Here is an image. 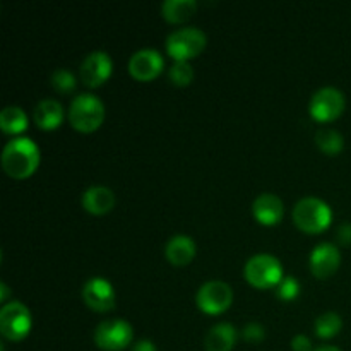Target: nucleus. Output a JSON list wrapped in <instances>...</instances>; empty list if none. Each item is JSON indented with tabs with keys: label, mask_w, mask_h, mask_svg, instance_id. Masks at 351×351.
I'll use <instances>...</instances> for the list:
<instances>
[{
	"label": "nucleus",
	"mask_w": 351,
	"mask_h": 351,
	"mask_svg": "<svg viewBox=\"0 0 351 351\" xmlns=\"http://www.w3.org/2000/svg\"><path fill=\"white\" fill-rule=\"evenodd\" d=\"M40 163V149L29 137L19 136L10 139L2 151V167L12 178H26Z\"/></svg>",
	"instance_id": "nucleus-1"
},
{
	"label": "nucleus",
	"mask_w": 351,
	"mask_h": 351,
	"mask_svg": "<svg viewBox=\"0 0 351 351\" xmlns=\"http://www.w3.org/2000/svg\"><path fill=\"white\" fill-rule=\"evenodd\" d=\"M0 127L7 134H19L27 127V117L21 106L9 105L0 112Z\"/></svg>",
	"instance_id": "nucleus-20"
},
{
	"label": "nucleus",
	"mask_w": 351,
	"mask_h": 351,
	"mask_svg": "<svg viewBox=\"0 0 351 351\" xmlns=\"http://www.w3.org/2000/svg\"><path fill=\"white\" fill-rule=\"evenodd\" d=\"M168 75L175 86H187L194 79V69L189 62L177 60L168 71Z\"/></svg>",
	"instance_id": "nucleus-23"
},
{
	"label": "nucleus",
	"mask_w": 351,
	"mask_h": 351,
	"mask_svg": "<svg viewBox=\"0 0 351 351\" xmlns=\"http://www.w3.org/2000/svg\"><path fill=\"white\" fill-rule=\"evenodd\" d=\"M252 213L257 221L263 223V225H276L283 218L285 208L276 194L266 192V194L257 195L252 204Z\"/></svg>",
	"instance_id": "nucleus-14"
},
{
	"label": "nucleus",
	"mask_w": 351,
	"mask_h": 351,
	"mask_svg": "<svg viewBox=\"0 0 351 351\" xmlns=\"http://www.w3.org/2000/svg\"><path fill=\"white\" fill-rule=\"evenodd\" d=\"M34 122L38 123L40 129H55L64 120V108L57 99H41L36 106H34Z\"/></svg>",
	"instance_id": "nucleus-18"
},
{
	"label": "nucleus",
	"mask_w": 351,
	"mask_h": 351,
	"mask_svg": "<svg viewBox=\"0 0 351 351\" xmlns=\"http://www.w3.org/2000/svg\"><path fill=\"white\" fill-rule=\"evenodd\" d=\"M345 95L332 86L317 89L311 98V115L319 122L338 119L345 110Z\"/></svg>",
	"instance_id": "nucleus-8"
},
{
	"label": "nucleus",
	"mask_w": 351,
	"mask_h": 351,
	"mask_svg": "<svg viewBox=\"0 0 351 351\" xmlns=\"http://www.w3.org/2000/svg\"><path fill=\"white\" fill-rule=\"evenodd\" d=\"M208 45V36L202 29L194 26L180 27V29L171 31L167 36V51L177 60L194 58L201 53Z\"/></svg>",
	"instance_id": "nucleus-4"
},
{
	"label": "nucleus",
	"mask_w": 351,
	"mask_h": 351,
	"mask_svg": "<svg viewBox=\"0 0 351 351\" xmlns=\"http://www.w3.org/2000/svg\"><path fill=\"white\" fill-rule=\"evenodd\" d=\"M315 351H341V350H338L336 346H321V348H317Z\"/></svg>",
	"instance_id": "nucleus-31"
},
{
	"label": "nucleus",
	"mask_w": 351,
	"mask_h": 351,
	"mask_svg": "<svg viewBox=\"0 0 351 351\" xmlns=\"http://www.w3.org/2000/svg\"><path fill=\"white\" fill-rule=\"evenodd\" d=\"M112 57L103 50H95L86 55L84 60L81 62V67H79L82 82L89 88H96V86L103 84L112 75Z\"/></svg>",
	"instance_id": "nucleus-10"
},
{
	"label": "nucleus",
	"mask_w": 351,
	"mask_h": 351,
	"mask_svg": "<svg viewBox=\"0 0 351 351\" xmlns=\"http://www.w3.org/2000/svg\"><path fill=\"white\" fill-rule=\"evenodd\" d=\"M293 219L298 228L304 232L319 233L331 225L332 211L322 199L308 195L295 204Z\"/></svg>",
	"instance_id": "nucleus-3"
},
{
	"label": "nucleus",
	"mask_w": 351,
	"mask_h": 351,
	"mask_svg": "<svg viewBox=\"0 0 351 351\" xmlns=\"http://www.w3.org/2000/svg\"><path fill=\"white\" fill-rule=\"evenodd\" d=\"M243 276L256 288L276 287L283 278V266L271 254H256L245 263Z\"/></svg>",
	"instance_id": "nucleus-5"
},
{
	"label": "nucleus",
	"mask_w": 351,
	"mask_h": 351,
	"mask_svg": "<svg viewBox=\"0 0 351 351\" xmlns=\"http://www.w3.org/2000/svg\"><path fill=\"white\" fill-rule=\"evenodd\" d=\"M197 9L195 0H165L161 3V14L170 23H182L189 19Z\"/></svg>",
	"instance_id": "nucleus-19"
},
{
	"label": "nucleus",
	"mask_w": 351,
	"mask_h": 351,
	"mask_svg": "<svg viewBox=\"0 0 351 351\" xmlns=\"http://www.w3.org/2000/svg\"><path fill=\"white\" fill-rule=\"evenodd\" d=\"M132 326L123 319H106L95 329V343L101 350L120 351L132 343Z\"/></svg>",
	"instance_id": "nucleus-7"
},
{
	"label": "nucleus",
	"mask_w": 351,
	"mask_h": 351,
	"mask_svg": "<svg viewBox=\"0 0 351 351\" xmlns=\"http://www.w3.org/2000/svg\"><path fill=\"white\" fill-rule=\"evenodd\" d=\"M291 348L295 351H312V341L305 335H297L291 339Z\"/></svg>",
	"instance_id": "nucleus-27"
},
{
	"label": "nucleus",
	"mask_w": 351,
	"mask_h": 351,
	"mask_svg": "<svg viewBox=\"0 0 351 351\" xmlns=\"http://www.w3.org/2000/svg\"><path fill=\"white\" fill-rule=\"evenodd\" d=\"M315 332L321 338H332L338 335L343 328V321L336 312H324L315 319Z\"/></svg>",
	"instance_id": "nucleus-22"
},
{
	"label": "nucleus",
	"mask_w": 351,
	"mask_h": 351,
	"mask_svg": "<svg viewBox=\"0 0 351 351\" xmlns=\"http://www.w3.org/2000/svg\"><path fill=\"white\" fill-rule=\"evenodd\" d=\"M298 290H300V285L293 276H283L280 283L276 285L278 297L283 298V300H293L298 295Z\"/></svg>",
	"instance_id": "nucleus-25"
},
{
	"label": "nucleus",
	"mask_w": 351,
	"mask_h": 351,
	"mask_svg": "<svg viewBox=\"0 0 351 351\" xmlns=\"http://www.w3.org/2000/svg\"><path fill=\"white\" fill-rule=\"evenodd\" d=\"M195 300L199 308L206 314H219L232 305L233 290L225 281L213 280L199 288Z\"/></svg>",
	"instance_id": "nucleus-9"
},
{
	"label": "nucleus",
	"mask_w": 351,
	"mask_h": 351,
	"mask_svg": "<svg viewBox=\"0 0 351 351\" xmlns=\"http://www.w3.org/2000/svg\"><path fill=\"white\" fill-rule=\"evenodd\" d=\"M0 290H2V300L5 302V298H7V293H9V288H7V285L5 283H0Z\"/></svg>",
	"instance_id": "nucleus-30"
},
{
	"label": "nucleus",
	"mask_w": 351,
	"mask_h": 351,
	"mask_svg": "<svg viewBox=\"0 0 351 351\" xmlns=\"http://www.w3.org/2000/svg\"><path fill=\"white\" fill-rule=\"evenodd\" d=\"M239 332L237 328L230 322H219L208 331L204 338L206 351H232L235 346Z\"/></svg>",
	"instance_id": "nucleus-15"
},
{
	"label": "nucleus",
	"mask_w": 351,
	"mask_h": 351,
	"mask_svg": "<svg viewBox=\"0 0 351 351\" xmlns=\"http://www.w3.org/2000/svg\"><path fill=\"white\" fill-rule=\"evenodd\" d=\"M31 331V312L21 302L12 300L0 308V332L10 341H23Z\"/></svg>",
	"instance_id": "nucleus-6"
},
{
	"label": "nucleus",
	"mask_w": 351,
	"mask_h": 351,
	"mask_svg": "<svg viewBox=\"0 0 351 351\" xmlns=\"http://www.w3.org/2000/svg\"><path fill=\"white\" fill-rule=\"evenodd\" d=\"M82 298L98 312H108L115 307V290L105 278L95 276L86 281L82 287Z\"/></svg>",
	"instance_id": "nucleus-11"
},
{
	"label": "nucleus",
	"mask_w": 351,
	"mask_h": 351,
	"mask_svg": "<svg viewBox=\"0 0 351 351\" xmlns=\"http://www.w3.org/2000/svg\"><path fill=\"white\" fill-rule=\"evenodd\" d=\"M338 240H339V243H343V245H350L351 243V225L350 223H345V225L339 226Z\"/></svg>",
	"instance_id": "nucleus-28"
},
{
	"label": "nucleus",
	"mask_w": 351,
	"mask_h": 351,
	"mask_svg": "<svg viewBox=\"0 0 351 351\" xmlns=\"http://www.w3.org/2000/svg\"><path fill=\"white\" fill-rule=\"evenodd\" d=\"M51 86L57 89L58 93H71L75 88V77L71 71L67 69H57L51 74Z\"/></svg>",
	"instance_id": "nucleus-24"
},
{
	"label": "nucleus",
	"mask_w": 351,
	"mask_h": 351,
	"mask_svg": "<svg viewBox=\"0 0 351 351\" xmlns=\"http://www.w3.org/2000/svg\"><path fill=\"white\" fill-rule=\"evenodd\" d=\"M103 119H105V106L98 96L91 93H81L71 101L69 120L77 130L91 132L101 125Z\"/></svg>",
	"instance_id": "nucleus-2"
},
{
	"label": "nucleus",
	"mask_w": 351,
	"mask_h": 351,
	"mask_svg": "<svg viewBox=\"0 0 351 351\" xmlns=\"http://www.w3.org/2000/svg\"><path fill=\"white\" fill-rule=\"evenodd\" d=\"M81 202L93 215H105L115 206V194L103 185H91L84 191Z\"/></svg>",
	"instance_id": "nucleus-16"
},
{
	"label": "nucleus",
	"mask_w": 351,
	"mask_h": 351,
	"mask_svg": "<svg viewBox=\"0 0 351 351\" xmlns=\"http://www.w3.org/2000/svg\"><path fill=\"white\" fill-rule=\"evenodd\" d=\"M132 351H158V350L153 341H149V339H141V341H137L136 345L132 346Z\"/></svg>",
	"instance_id": "nucleus-29"
},
{
	"label": "nucleus",
	"mask_w": 351,
	"mask_h": 351,
	"mask_svg": "<svg viewBox=\"0 0 351 351\" xmlns=\"http://www.w3.org/2000/svg\"><path fill=\"white\" fill-rule=\"evenodd\" d=\"M163 55L154 48H141L129 60V71L139 81H151L163 71Z\"/></svg>",
	"instance_id": "nucleus-12"
},
{
	"label": "nucleus",
	"mask_w": 351,
	"mask_h": 351,
	"mask_svg": "<svg viewBox=\"0 0 351 351\" xmlns=\"http://www.w3.org/2000/svg\"><path fill=\"white\" fill-rule=\"evenodd\" d=\"M266 336V329L259 322H249L243 326L242 329V338L249 343H261Z\"/></svg>",
	"instance_id": "nucleus-26"
},
{
	"label": "nucleus",
	"mask_w": 351,
	"mask_h": 351,
	"mask_svg": "<svg viewBox=\"0 0 351 351\" xmlns=\"http://www.w3.org/2000/svg\"><path fill=\"white\" fill-rule=\"evenodd\" d=\"M341 263V252L329 242L319 243L311 252V269L317 278H329L336 273Z\"/></svg>",
	"instance_id": "nucleus-13"
},
{
	"label": "nucleus",
	"mask_w": 351,
	"mask_h": 351,
	"mask_svg": "<svg viewBox=\"0 0 351 351\" xmlns=\"http://www.w3.org/2000/svg\"><path fill=\"white\" fill-rule=\"evenodd\" d=\"M315 144L321 147L322 153L326 154H338L339 151L345 146V139H343L341 134L335 129H319L315 132Z\"/></svg>",
	"instance_id": "nucleus-21"
},
{
	"label": "nucleus",
	"mask_w": 351,
	"mask_h": 351,
	"mask_svg": "<svg viewBox=\"0 0 351 351\" xmlns=\"http://www.w3.org/2000/svg\"><path fill=\"white\" fill-rule=\"evenodd\" d=\"M165 254H167V259L171 264H175V266H185V264H189L194 259L195 242L191 237L177 233V235H173L167 242Z\"/></svg>",
	"instance_id": "nucleus-17"
}]
</instances>
